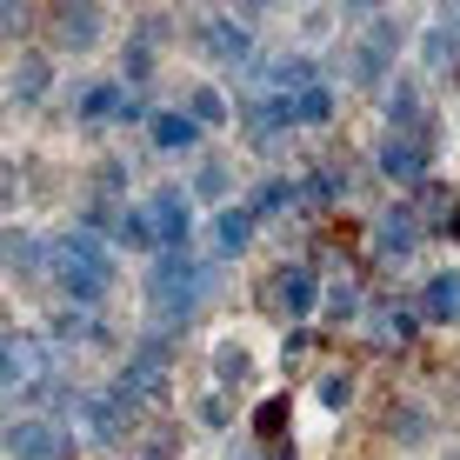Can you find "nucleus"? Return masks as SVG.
<instances>
[{
    "label": "nucleus",
    "mask_w": 460,
    "mask_h": 460,
    "mask_svg": "<svg viewBox=\"0 0 460 460\" xmlns=\"http://www.w3.org/2000/svg\"><path fill=\"white\" fill-rule=\"evenodd\" d=\"M200 300H208V267H200L187 247L154 253V267H147V314L154 321L161 327H187L200 314Z\"/></svg>",
    "instance_id": "1"
},
{
    "label": "nucleus",
    "mask_w": 460,
    "mask_h": 460,
    "mask_svg": "<svg viewBox=\"0 0 460 460\" xmlns=\"http://www.w3.org/2000/svg\"><path fill=\"white\" fill-rule=\"evenodd\" d=\"M47 261H54V280L67 288L74 307H93L107 288H114V253L93 227H67L54 247H47Z\"/></svg>",
    "instance_id": "2"
},
{
    "label": "nucleus",
    "mask_w": 460,
    "mask_h": 460,
    "mask_svg": "<svg viewBox=\"0 0 460 460\" xmlns=\"http://www.w3.org/2000/svg\"><path fill=\"white\" fill-rule=\"evenodd\" d=\"M427 167H434V127H427V120L380 134V173H387L394 187H420Z\"/></svg>",
    "instance_id": "3"
},
{
    "label": "nucleus",
    "mask_w": 460,
    "mask_h": 460,
    "mask_svg": "<svg viewBox=\"0 0 460 460\" xmlns=\"http://www.w3.org/2000/svg\"><path fill=\"white\" fill-rule=\"evenodd\" d=\"M81 427H87V440H93V447H120V440L140 427V401H134L127 387H101V394H87V414H81Z\"/></svg>",
    "instance_id": "4"
},
{
    "label": "nucleus",
    "mask_w": 460,
    "mask_h": 460,
    "mask_svg": "<svg viewBox=\"0 0 460 460\" xmlns=\"http://www.w3.org/2000/svg\"><path fill=\"white\" fill-rule=\"evenodd\" d=\"M394 47H401V21H394V13H374V21L360 27L354 54H347V67H354V81H360V87H387Z\"/></svg>",
    "instance_id": "5"
},
{
    "label": "nucleus",
    "mask_w": 460,
    "mask_h": 460,
    "mask_svg": "<svg viewBox=\"0 0 460 460\" xmlns=\"http://www.w3.org/2000/svg\"><path fill=\"white\" fill-rule=\"evenodd\" d=\"M120 387L134 394V401H161V394L173 387V347H167V334H147L134 354H127Z\"/></svg>",
    "instance_id": "6"
},
{
    "label": "nucleus",
    "mask_w": 460,
    "mask_h": 460,
    "mask_svg": "<svg viewBox=\"0 0 460 460\" xmlns=\"http://www.w3.org/2000/svg\"><path fill=\"white\" fill-rule=\"evenodd\" d=\"M7 460H74V440L60 420L21 414V420H7Z\"/></svg>",
    "instance_id": "7"
},
{
    "label": "nucleus",
    "mask_w": 460,
    "mask_h": 460,
    "mask_svg": "<svg viewBox=\"0 0 460 460\" xmlns=\"http://www.w3.org/2000/svg\"><path fill=\"white\" fill-rule=\"evenodd\" d=\"M267 280H274V288H267L261 300H267V307H288V321H307V314H314V307H321V300H327L321 274H314V267H300V261L274 267V274H267Z\"/></svg>",
    "instance_id": "8"
},
{
    "label": "nucleus",
    "mask_w": 460,
    "mask_h": 460,
    "mask_svg": "<svg viewBox=\"0 0 460 460\" xmlns=\"http://www.w3.org/2000/svg\"><path fill=\"white\" fill-rule=\"evenodd\" d=\"M200 54H208L214 67H247L253 60V27L227 21V13H208V21H200Z\"/></svg>",
    "instance_id": "9"
},
{
    "label": "nucleus",
    "mask_w": 460,
    "mask_h": 460,
    "mask_svg": "<svg viewBox=\"0 0 460 460\" xmlns=\"http://www.w3.org/2000/svg\"><path fill=\"white\" fill-rule=\"evenodd\" d=\"M147 214H154V234H161V253L187 247V234H194V200H187L181 187H154Z\"/></svg>",
    "instance_id": "10"
},
{
    "label": "nucleus",
    "mask_w": 460,
    "mask_h": 460,
    "mask_svg": "<svg viewBox=\"0 0 460 460\" xmlns=\"http://www.w3.org/2000/svg\"><path fill=\"white\" fill-rule=\"evenodd\" d=\"M288 394H267L261 407H253V440H261V454L267 460H300L294 447H288Z\"/></svg>",
    "instance_id": "11"
},
{
    "label": "nucleus",
    "mask_w": 460,
    "mask_h": 460,
    "mask_svg": "<svg viewBox=\"0 0 460 460\" xmlns=\"http://www.w3.org/2000/svg\"><path fill=\"white\" fill-rule=\"evenodd\" d=\"M93 40H101V7H87V0H74V7H54V47H67V54H87Z\"/></svg>",
    "instance_id": "12"
},
{
    "label": "nucleus",
    "mask_w": 460,
    "mask_h": 460,
    "mask_svg": "<svg viewBox=\"0 0 460 460\" xmlns=\"http://www.w3.org/2000/svg\"><path fill=\"white\" fill-rule=\"evenodd\" d=\"M420 321H460V267H440V274H427L420 288Z\"/></svg>",
    "instance_id": "13"
},
{
    "label": "nucleus",
    "mask_w": 460,
    "mask_h": 460,
    "mask_svg": "<svg viewBox=\"0 0 460 460\" xmlns=\"http://www.w3.org/2000/svg\"><path fill=\"white\" fill-rule=\"evenodd\" d=\"M47 87H54V60H47V54H21V60H13V81H7L13 107L47 101Z\"/></svg>",
    "instance_id": "14"
},
{
    "label": "nucleus",
    "mask_w": 460,
    "mask_h": 460,
    "mask_svg": "<svg viewBox=\"0 0 460 460\" xmlns=\"http://www.w3.org/2000/svg\"><path fill=\"white\" fill-rule=\"evenodd\" d=\"M247 120H253V127H247L253 147H274V140L294 127V101H288V93H267V101H253V114H247Z\"/></svg>",
    "instance_id": "15"
},
{
    "label": "nucleus",
    "mask_w": 460,
    "mask_h": 460,
    "mask_svg": "<svg viewBox=\"0 0 460 460\" xmlns=\"http://www.w3.org/2000/svg\"><path fill=\"white\" fill-rule=\"evenodd\" d=\"M414 241H420V220H414V208H394L387 220L374 227V247L387 253V261H401V253H414Z\"/></svg>",
    "instance_id": "16"
},
{
    "label": "nucleus",
    "mask_w": 460,
    "mask_h": 460,
    "mask_svg": "<svg viewBox=\"0 0 460 460\" xmlns=\"http://www.w3.org/2000/svg\"><path fill=\"white\" fill-rule=\"evenodd\" d=\"M127 101H134V93H127L120 81H101V87L81 93V120H87V127H107V120L127 114Z\"/></svg>",
    "instance_id": "17"
},
{
    "label": "nucleus",
    "mask_w": 460,
    "mask_h": 460,
    "mask_svg": "<svg viewBox=\"0 0 460 460\" xmlns=\"http://www.w3.org/2000/svg\"><path fill=\"white\" fill-rule=\"evenodd\" d=\"M194 140H200V127H194V114H187V107L154 114V147H161V154H187Z\"/></svg>",
    "instance_id": "18"
},
{
    "label": "nucleus",
    "mask_w": 460,
    "mask_h": 460,
    "mask_svg": "<svg viewBox=\"0 0 460 460\" xmlns=\"http://www.w3.org/2000/svg\"><path fill=\"white\" fill-rule=\"evenodd\" d=\"M253 227H261V220H253L247 208H220V214H214V247H220V261H234V253L253 241Z\"/></svg>",
    "instance_id": "19"
},
{
    "label": "nucleus",
    "mask_w": 460,
    "mask_h": 460,
    "mask_svg": "<svg viewBox=\"0 0 460 460\" xmlns=\"http://www.w3.org/2000/svg\"><path fill=\"white\" fill-rule=\"evenodd\" d=\"M414 327H420V307H401V300L374 314V341L380 347H407V341H414Z\"/></svg>",
    "instance_id": "20"
},
{
    "label": "nucleus",
    "mask_w": 460,
    "mask_h": 460,
    "mask_svg": "<svg viewBox=\"0 0 460 460\" xmlns=\"http://www.w3.org/2000/svg\"><path fill=\"white\" fill-rule=\"evenodd\" d=\"M7 274L13 280H40V241L27 227H7Z\"/></svg>",
    "instance_id": "21"
},
{
    "label": "nucleus",
    "mask_w": 460,
    "mask_h": 460,
    "mask_svg": "<svg viewBox=\"0 0 460 460\" xmlns=\"http://www.w3.org/2000/svg\"><path fill=\"white\" fill-rule=\"evenodd\" d=\"M314 401L327 407V414H341V407H354V367H327L314 380Z\"/></svg>",
    "instance_id": "22"
},
{
    "label": "nucleus",
    "mask_w": 460,
    "mask_h": 460,
    "mask_svg": "<svg viewBox=\"0 0 460 460\" xmlns=\"http://www.w3.org/2000/svg\"><path fill=\"white\" fill-rule=\"evenodd\" d=\"M107 241H120V247H161V234H154V214L147 208H127L120 220H114V234Z\"/></svg>",
    "instance_id": "23"
},
{
    "label": "nucleus",
    "mask_w": 460,
    "mask_h": 460,
    "mask_svg": "<svg viewBox=\"0 0 460 460\" xmlns=\"http://www.w3.org/2000/svg\"><path fill=\"white\" fill-rule=\"evenodd\" d=\"M247 374H253L247 347H241V341H220V347H214V380H220V387H247Z\"/></svg>",
    "instance_id": "24"
},
{
    "label": "nucleus",
    "mask_w": 460,
    "mask_h": 460,
    "mask_svg": "<svg viewBox=\"0 0 460 460\" xmlns=\"http://www.w3.org/2000/svg\"><path fill=\"white\" fill-rule=\"evenodd\" d=\"M294 120L300 127H321V120H334V87H307V93H294Z\"/></svg>",
    "instance_id": "25"
},
{
    "label": "nucleus",
    "mask_w": 460,
    "mask_h": 460,
    "mask_svg": "<svg viewBox=\"0 0 460 460\" xmlns=\"http://www.w3.org/2000/svg\"><path fill=\"white\" fill-rule=\"evenodd\" d=\"M187 114H194V127H227V93L220 87H194L187 93Z\"/></svg>",
    "instance_id": "26"
},
{
    "label": "nucleus",
    "mask_w": 460,
    "mask_h": 460,
    "mask_svg": "<svg viewBox=\"0 0 460 460\" xmlns=\"http://www.w3.org/2000/svg\"><path fill=\"white\" fill-rule=\"evenodd\" d=\"M414 120H427L414 81H394V93H387V134H394V127H414Z\"/></svg>",
    "instance_id": "27"
},
{
    "label": "nucleus",
    "mask_w": 460,
    "mask_h": 460,
    "mask_svg": "<svg viewBox=\"0 0 460 460\" xmlns=\"http://www.w3.org/2000/svg\"><path fill=\"white\" fill-rule=\"evenodd\" d=\"M173 454H181V434H173V427H147L140 447H127V460H173Z\"/></svg>",
    "instance_id": "28"
},
{
    "label": "nucleus",
    "mask_w": 460,
    "mask_h": 460,
    "mask_svg": "<svg viewBox=\"0 0 460 460\" xmlns=\"http://www.w3.org/2000/svg\"><path fill=\"white\" fill-rule=\"evenodd\" d=\"M420 54H427V67H454V60H460V40L447 34V27H427Z\"/></svg>",
    "instance_id": "29"
},
{
    "label": "nucleus",
    "mask_w": 460,
    "mask_h": 460,
    "mask_svg": "<svg viewBox=\"0 0 460 460\" xmlns=\"http://www.w3.org/2000/svg\"><path fill=\"white\" fill-rule=\"evenodd\" d=\"M321 307H327V321H334V327H341V321H354V314H360V294H354V280H334Z\"/></svg>",
    "instance_id": "30"
},
{
    "label": "nucleus",
    "mask_w": 460,
    "mask_h": 460,
    "mask_svg": "<svg viewBox=\"0 0 460 460\" xmlns=\"http://www.w3.org/2000/svg\"><path fill=\"white\" fill-rule=\"evenodd\" d=\"M300 200H307V208H334V200H341V173H334V167H321L307 187H300Z\"/></svg>",
    "instance_id": "31"
},
{
    "label": "nucleus",
    "mask_w": 460,
    "mask_h": 460,
    "mask_svg": "<svg viewBox=\"0 0 460 460\" xmlns=\"http://www.w3.org/2000/svg\"><path fill=\"white\" fill-rule=\"evenodd\" d=\"M288 200H294V187H288V181H267L261 194L247 200V214H253V220H267V214H280V208H288Z\"/></svg>",
    "instance_id": "32"
},
{
    "label": "nucleus",
    "mask_w": 460,
    "mask_h": 460,
    "mask_svg": "<svg viewBox=\"0 0 460 460\" xmlns=\"http://www.w3.org/2000/svg\"><path fill=\"white\" fill-rule=\"evenodd\" d=\"M394 434H401V447H420L427 440V414L420 407H394Z\"/></svg>",
    "instance_id": "33"
},
{
    "label": "nucleus",
    "mask_w": 460,
    "mask_h": 460,
    "mask_svg": "<svg viewBox=\"0 0 460 460\" xmlns=\"http://www.w3.org/2000/svg\"><path fill=\"white\" fill-rule=\"evenodd\" d=\"M127 81H154V54H147V34H134V40H127Z\"/></svg>",
    "instance_id": "34"
},
{
    "label": "nucleus",
    "mask_w": 460,
    "mask_h": 460,
    "mask_svg": "<svg viewBox=\"0 0 460 460\" xmlns=\"http://www.w3.org/2000/svg\"><path fill=\"white\" fill-rule=\"evenodd\" d=\"M194 194H200V200H220V208H227V167H200Z\"/></svg>",
    "instance_id": "35"
},
{
    "label": "nucleus",
    "mask_w": 460,
    "mask_h": 460,
    "mask_svg": "<svg viewBox=\"0 0 460 460\" xmlns=\"http://www.w3.org/2000/svg\"><path fill=\"white\" fill-rule=\"evenodd\" d=\"M200 420H208V427H227V394H208V401H200Z\"/></svg>",
    "instance_id": "36"
},
{
    "label": "nucleus",
    "mask_w": 460,
    "mask_h": 460,
    "mask_svg": "<svg viewBox=\"0 0 460 460\" xmlns=\"http://www.w3.org/2000/svg\"><path fill=\"white\" fill-rule=\"evenodd\" d=\"M0 27H7V40L27 34V27H34V7H7V21H0Z\"/></svg>",
    "instance_id": "37"
},
{
    "label": "nucleus",
    "mask_w": 460,
    "mask_h": 460,
    "mask_svg": "<svg viewBox=\"0 0 460 460\" xmlns=\"http://www.w3.org/2000/svg\"><path fill=\"white\" fill-rule=\"evenodd\" d=\"M440 27H447V34L460 40V7H447V13H440Z\"/></svg>",
    "instance_id": "38"
},
{
    "label": "nucleus",
    "mask_w": 460,
    "mask_h": 460,
    "mask_svg": "<svg viewBox=\"0 0 460 460\" xmlns=\"http://www.w3.org/2000/svg\"><path fill=\"white\" fill-rule=\"evenodd\" d=\"M447 234H454V241H460V208H454V214H447Z\"/></svg>",
    "instance_id": "39"
}]
</instances>
